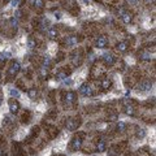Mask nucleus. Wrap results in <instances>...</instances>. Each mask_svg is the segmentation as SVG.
<instances>
[{
  "mask_svg": "<svg viewBox=\"0 0 156 156\" xmlns=\"http://www.w3.org/2000/svg\"><path fill=\"white\" fill-rule=\"evenodd\" d=\"M80 92L83 95V96H91L92 94H94V91H92V89H91V86L90 85H82L81 86V89H80Z\"/></svg>",
  "mask_w": 156,
  "mask_h": 156,
  "instance_id": "nucleus-1",
  "label": "nucleus"
},
{
  "mask_svg": "<svg viewBox=\"0 0 156 156\" xmlns=\"http://www.w3.org/2000/svg\"><path fill=\"white\" fill-rule=\"evenodd\" d=\"M125 113L126 115H132L133 116V115H134V108H133L132 105H126L125 107Z\"/></svg>",
  "mask_w": 156,
  "mask_h": 156,
  "instance_id": "nucleus-18",
  "label": "nucleus"
},
{
  "mask_svg": "<svg viewBox=\"0 0 156 156\" xmlns=\"http://www.w3.org/2000/svg\"><path fill=\"white\" fill-rule=\"evenodd\" d=\"M108 44V39L105 37H99L96 39V43H95V46L98 47V48H105Z\"/></svg>",
  "mask_w": 156,
  "mask_h": 156,
  "instance_id": "nucleus-4",
  "label": "nucleus"
},
{
  "mask_svg": "<svg viewBox=\"0 0 156 156\" xmlns=\"http://www.w3.org/2000/svg\"><path fill=\"white\" fill-rule=\"evenodd\" d=\"M33 1V4L35 7H38V8H43L44 7V1L43 0H31Z\"/></svg>",
  "mask_w": 156,
  "mask_h": 156,
  "instance_id": "nucleus-16",
  "label": "nucleus"
},
{
  "mask_svg": "<svg viewBox=\"0 0 156 156\" xmlns=\"http://www.w3.org/2000/svg\"><path fill=\"white\" fill-rule=\"evenodd\" d=\"M11 94H12L13 95V96H20V92L18 91H17V90H11Z\"/></svg>",
  "mask_w": 156,
  "mask_h": 156,
  "instance_id": "nucleus-25",
  "label": "nucleus"
},
{
  "mask_svg": "<svg viewBox=\"0 0 156 156\" xmlns=\"http://www.w3.org/2000/svg\"><path fill=\"white\" fill-rule=\"evenodd\" d=\"M20 1H21V0H13V7H20Z\"/></svg>",
  "mask_w": 156,
  "mask_h": 156,
  "instance_id": "nucleus-27",
  "label": "nucleus"
},
{
  "mask_svg": "<svg viewBox=\"0 0 156 156\" xmlns=\"http://www.w3.org/2000/svg\"><path fill=\"white\" fill-rule=\"evenodd\" d=\"M5 61H7V57H5V55H1L0 53V69L4 66V64H5Z\"/></svg>",
  "mask_w": 156,
  "mask_h": 156,
  "instance_id": "nucleus-20",
  "label": "nucleus"
},
{
  "mask_svg": "<svg viewBox=\"0 0 156 156\" xmlns=\"http://www.w3.org/2000/svg\"><path fill=\"white\" fill-rule=\"evenodd\" d=\"M9 109H11V112H12V113H17V112H18V109H20V104L17 103L16 100H11L9 101Z\"/></svg>",
  "mask_w": 156,
  "mask_h": 156,
  "instance_id": "nucleus-7",
  "label": "nucleus"
},
{
  "mask_svg": "<svg viewBox=\"0 0 156 156\" xmlns=\"http://www.w3.org/2000/svg\"><path fill=\"white\" fill-rule=\"evenodd\" d=\"M4 1H5V3H7V1H9V0H4Z\"/></svg>",
  "mask_w": 156,
  "mask_h": 156,
  "instance_id": "nucleus-32",
  "label": "nucleus"
},
{
  "mask_svg": "<svg viewBox=\"0 0 156 156\" xmlns=\"http://www.w3.org/2000/svg\"><path fill=\"white\" fill-rule=\"evenodd\" d=\"M128 1H129V3H132V4H135V3H137V0H128Z\"/></svg>",
  "mask_w": 156,
  "mask_h": 156,
  "instance_id": "nucleus-29",
  "label": "nucleus"
},
{
  "mask_svg": "<svg viewBox=\"0 0 156 156\" xmlns=\"http://www.w3.org/2000/svg\"><path fill=\"white\" fill-rule=\"evenodd\" d=\"M104 63H105L107 65H113L115 64L113 55H111V53H105V55H104Z\"/></svg>",
  "mask_w": 156,
  "mask_h": 156,
  "instance_id": "nucleus-8",
  "label": "nucleus"
},
{
  "mask_svg": "<svg viewBox=\"0 0 156 156\" xmlns=\"http://www.w3.org/2000/svg\"><path fill=\"white\" fill-rule=\"evenodd\" d=\"M20 72V64L17 61H13L12 65H11V69L8 70V74L11 77H16V74Z\"/></svg>",
  "mask_w": 156,
  "mask_h": 156,
  "instance_id": "nucleus-2",
  "label": "nucleus"
},
{
  "mask_svg": "<svg viewBox=\"0 0 156 156\" xmlns=\"http://www.w3.org/2000/svg\"><path fill=\"white\" fill-rule=\"evenodd\" d=\"M57 29L56 28H51L48 31H47V35H48V38H51V39H53V38L57 37Z\"/></svg>",
  "mask_w": 156,
  "mask_h": 156,
  "instance_id": "nucleus-9",
  "label": "nucleus"
},
{
  "mask_svg": "<svg viewBox=\"0 0 156 156\" xmlns=\"http://www.w3.org/2000/svg\"><path fill=\"white\" fill-rule=\"evenodd\" d=\"M66 43H68V46H74V44L77 43V39L74 37H68Z\"/></svg>",
  "mask_w": 156,
  "mask_h": 156,
  "instance_id": "nucleus-17",
  "label": "nucleus"
},
{
  "mask_svg": "<svg viewBox=\"0 0 156 156\" xmlns=\"http://www.w3.org/2000/svg\"><path fill=\"white\" fill-rule=\"evenodd\" d=\"M28 46L30 47V48H34V47L37 46V42L34 40V38H29V40H28Z\"/></svg>",
  "mask_w": 156,
  "mask_h": 156,
  "instance_id": "nucleus-19",
  "label": "nucleus"
},
{
  "mask_svg": "<svg viewBox=\"0 0 156 156\" xmlns=\"http://www.w3.org/2000/svg\"><path fill=\"white\" fill-rule=\"evenodd\" d=\"M0 104H1V96H0Z\"/></svg>",
  "mask_w": 156,
  "mask_h": 156,
  "instance_id": "nucleus-31",
  "label": "nucleus"
},
{
  "mask_svg": "<svg viewBox=\"0 0 156 156\" xmlns=\"http://www.w3.org/2000/svg\"><path fill=\"white\" fill-rule=\"evenodd\" d=\"M78 125H80V122H77L74 118H68L66 120V129H68V130H70V132L76 130Z\"/></svg>",
  "mask_w": 156,
  "mask_h": 156,
  "instance_id": "nucleus-3",
  "label": "nucleus"
},
{
  "mask_svg": "<svg viewBox=\"0 0 156 156\" xmlns=\"http://www.w3.org/2000/svg\"><path fill=\"white\" fill-rule=\"evenodd\" d=\"M0 156H4V151L0 148Z\"/></svg>",
  "mask_w": 156,
  "mask_h": 156,
  "instance_id": "nucleus-30",
  "label": "nucleus"
},
{
  "mask_svg": "<svg viewBox=\"0 0 156 156\" xmlns=\"http://www.w3.org/2000/svg\"><path fill=\"white\" fill-rule=\"evenodd\" d=\"M74 99H76V95H74V92H68V94H66V101H68V104H72L74 101Z\"/></svg>",
  "mask_w": 156,
  "mask_h": 156,
  "instance_id": "nucleus-13",
  "label": "nucleus"
},
{
  "mask_svg": "<svg viewBox=\"0 0 156 156\" xmlns=\"http://www.w3.org/2000/svg\"><path fill=\"white\" fill-rule=\"evenodd\" d=\"M96 148H98L99 152H104V151H105V143H104V141H99Z\"/></svg>",
  "mask_w": 156,
  "mask_h": 156,
  "instance_id": "nucleus-14",
  "label": "nucleus"
},
{
  "mask_svg": "<svg viewBox=\"0 0 156 156\" xmlns=\"http://www.w3.org/2000/svg\"><path fill=\"white\" fill-rule=\"evenodd\" d=\"M49 64H51V61H49V59H48V57H44V59H43V65H44V66H46V65L48 66Z\"/></svg>",
  "mask_w": 156,
  "mask_h": 156,
  "instance_id": "nucleus-22",
  "label": "nucleus"
},
{
  "mask_svg": "<svg viewBox=\"0 0 156 156\" xmlns=\"http://www.w3.org/2000/svg\"><path fill=\"white\" fill-rule=\"evenodd\" d=\"M132 20H133V17H132L130 13H124V14H122V21L125 22V24H130Z\"/></svg>",
  "mask_w": 156,
  "mask_h": 156,
  "instance_id": "nucleus-12",
  "label": "nucleus"
},
{
  "mask_svg": "<svg viewBox=\"0 0 156 156\" xmlns=\"http://www.w3.org/2000/svg\"><path fill=\"white\" fill-rule=\"evenodd\" d=\"M40 74H42L43 77L47 76V70H46V66H42V69H40Z\"/></svg>",
  "mask_w": 156,
  "mask_h": 156,
  "instance_id": "nucleus-24",
  "label": "nucleus"
},
{
  "mask_svg": "<svg viewBox=\"0 0 156 156\" xmlns=\"http://www.w3.org/2000/svg\"><path fill=\"white\" fill-rule=\"evenodd\" d=\"M82 147V139L81 138H78V137H76L72 141V150L73 151H78Z\"/></svg>",
  "mask_w": 156,
  "mask_h": 156,
  "instance_id": "nucleus-5",
  "label": "nucleus"
},
{
  "mask_svg": "<svg viewBox=\"0 0 156 156\" xmlns=\"http://www.w3.org/2000/svg\"><path fill=\"white\" fill-rule=\"evenodd\" d=\"M144 134H146V132H144L143 129H141V132H138V137H139V138H143Z\"/></svg>",
  "mask_w": 156,
  "mask_h": 156,
  "instance_id": "nucleus-26",
  "label": "nucleus"
},
{
  "mask_svg": "<svg viewBox=\"0 0 156 156\" xmlns=\"http://www.w3.org/2000/svg\"><path fill=\"white\" fill-rule=\"evenodd\" d=\"M125 128H126V125L124 122H120L118 125H117V129H118V132H124L125 130Z\"/></svg>",
  "mask_w": 156,
  "mask_h": 156,
  "instance_id": "nucleus-21",
  "label": "nucleus"
},
{
  "mask_svg": "<svg viewBox=\"0 0 156 156\" xmlns=\"http://www.w3.org/2000/svg\"><path fill=\"white\" fill-rule=\"evenodd\" d=\"M117 49H118L120 52H125L126 49H128V43L126 42H121L117 44Z\"/></svg>",
  "mask_w": 156,
  "mask_h": 156,
  "instance_id": "nucleus-11",
  "label": "nucleus"
},
{
  "mask_svg": "<svg viewBox=\"0 0 156 156\" xmlns=\"http://www.w3.org/2000/svg\"><path fill=\"white\" fill-rule=\"evenodd\" d=\"M37 95H38V91H37V89H30L29 90V96H30V99H35L37 98Z\"/></svg>",
  "mask_w": 156,
  "mask_h": 156,
  "instance_id": "nucleus-15",
  "label": "nucleus"
},
{
  "mask_svg": "<svg viewBox=\"0 0 156 156\" xmlns=\"http://www.w3.org/2000/svg\"><path fill=\"white\" fill-rule=\"evenodd\" d=\"M57 77L60 78V80H65V78H66V74L63 73V72H60V73H57Z\"/></svg>",
  "mask_w": 156,
  "mask_h": 156,
  "instance_id": "nucleus-23",
  "label": "nucleus"
},
{
  "mask_svg": "<svg viewBox=\"0 0 156 156\" xmlns=\"http://www.w3.org/2000/svg\"><path fill=\"white\" fill-rule=\"evenodd\" d=\"M151 87H152V82L148 80L142 81L141 85H139V89L143 90V91H148V90H151Z\"/></svg>",
  "mask_w": 156,
  "mask_h": 156,
  "instance_id": "nucleus-6",
  "label": "nucleus"
},
{
  "mask_svg": "<svg viewBox=\"0 0 156 156\" xmlns=\"http://www.w3.org/2000/svg\"><path fill=\"white\" fill-rule=\"evenodd\" d=\"M55 17H56V18H57V20H60V18H61V13H56V14H55Z\"/></svg>",
  "mask_w": 156,
  "mask_h": 156,
  "instance_id": "nucleus-28",
  "label": "nucleus"
},
{
  "mask_svg": "<svg viewBox=\"0 0 156 156\" xmlns=\"http://www.w3.org/2000/svg\"><path fill=\"white\" fill-rule=\"evenodd\" d=\"M100 86H101V89H104V90L109 89V86H111V81L108 80V78H104V80L100 82Z\"/></svg>",
  "mask_w": 156,
  "mask_h": 156,
  "instance_id": "nucleus-10",
  "label": "nucleus"
}]
</instances>
